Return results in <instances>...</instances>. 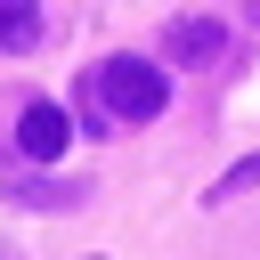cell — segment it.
<instances>
[{
	"label": "cell",
	"instance_id": "obj_1",
	"mask_svg": "<svg viewBox=\"0 0 260 260\" xmlns=\"http://www.w3.org/2000/svg\"><path fill=\"white\" fill-rule=\"evenodd\" d=\"M89 89H98L106 122H154V114L171 106V81H162V65H146V57H106V65L89 73Z\"/></svg>",
	"mask_w": 260,
	"mask_h": 260
},
{
	"label": "cell",
	"instance_id": "obj_2",
	"mask_svg": "<svg viewBox=\"0 0 260 260\" xmlns=\"http://www.w3.org/2000/svg\"><path fill=\"white\" fill-rule=\"evenodd\" d=\"M162 57H171V65H228V24H211V16H171V24H162Z\"/></svg>",
	"mask_w": 260,
	"mask_h": 260
},
{
	"label": "cell",
	"instance_id": "obj_3",
	"mask_svg": "<svg viewBox=\"0 0 260 260\" xmlns=\"http://www.w3.org/2000/svg\"><path fill=\"white\" fill-rule=\"evenodd\" d=\"M65 138H73V122H65L57 106H41V98H32V106L16 114V154H32V162H57V154H65Z\"/></svg>",
	"mask_w": 260,
	"mask_h": 260
},
{
	"label": "cell",
	"instance_id": "obj_4",
	"mask_svg": "<svg viewBox=\"0 0 260 260\" xmlns=\"http://www.w3.org/2000/svg\"><path fill=\"white\" fill-rule=\"evenodd\" d=\"M41 41V8L32 0H0V49H32Z\"/></svg>",
	"mask_w": 260,
	"mask_h": 260
},
{
	"label": "cell",
	"instance_id": "obj_5",
	"mask_svg": "<svg viewBox=\"0 0 260 260\" xmlns=\"http://www.w3.org/2000/svg\"><path fill=\"white\" fill-rule=\"evenodd\" d=\"M244 187H260V154H244L236 171H219V179H211V203H228V195H244Z\"/></svg>",
	"mask_w": 260,
	"mask_h": 260
},
{
	"label": "cell",
	"instance_id": "obj_6",
	"mask_svg": "<svg viewBox=\"0 0 260 260\" xmlns=\"http://www.w3.org/2000/svg\"><path fill=\"white\" fill-rule=\"evenodd\" d=\"M0 260H16V252H8V244H0Z\"/></svg>",
	"mask_w": 260,
	"mask_h": 260
},
{
	"label": "cell",
	"instance_id": "obj_7",
	"mask_svg": "<svg viewBox=\"0 0 260 260\" xmlns=\"http://www.w3.org/2000/svg\"><path fill=\"white\" fill-rule=\"evenodd\" d=\"M252 16H260V0H252Z\"/></svg>",
	"mask_w": 260,
	"mask_h": 260
}]
</instances>
